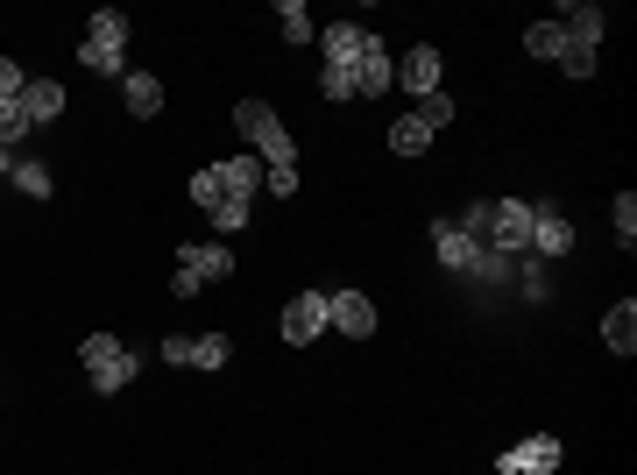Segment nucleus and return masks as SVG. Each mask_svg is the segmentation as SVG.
Listing matches in <instances>:
<instances>
[{
  "label": "nucleus",
  "instance_id": "1",
  "mask_svg": "<svg viewBox=\"0 0 637 475\" xmlns=\"http://www.w3.org/2000/svg\"><path fill=\"white\" fill-rule=\"evenodd\" d=\"M234 128L255 142L263 171H283V163H298V142L283 136V121H277V107H269V100H241V107H234Z\"/></svg>",
  "mask_w": 637,
  "mask_h": 475
},
{
  "label": "nucleus",
  "instance_id": "2",
  "mask_svg": "<svg viewBox=\"0 0 637 475\" xmlns=\"http://www.w3.org/2000/svg\"><path fill=\"white\" fill-rule=\"evenodd\" d=\"M553 468H559V440L553 433H531V440L496 454V475H553Z\"/></svg>",
  "mask_w": 637,
  "mask_h": 475
},
{
  "label": "nucleus",
  "instance_id": "3",
  "mask_svg": "<svg viewBox=\"0 0 637 475\" xmlns=\"http://www.w3.org/2000/svg\"><path fill=\"white\" fill-rule=\"evenodd\" d=\"M531 256H567L574 248V228H567V213H559L553 199H531Z\"/></svg>",
  "mask_w": 637,
  "mask_h": 475
},
{
  "label": "nucleus",
  "instance_id": "4",
  "mask_svg": "<svg viewBox=\"0 0 637 475\" xmlns=\"http://www.w3.org/2000/svg\"><path fill=\"white\" fill-rule=\"evenodd\" d=\"M524 242H531V199H496L489 206V248L518 256Z\"/></svg>",
  "mask_w": 637,
  "mask_h": 475
},
{
  "label": "nucleus",
  "instance_id": "5",
  "mask_svg": "<svg viewBox=\"0 0 637 475\" xmlns=\"http://www.w3.org/2000/svg\"><path fill=\"white\" fill-rule=\"evenodd\" d=\"M326 334V291H298L291 305H283V340L291 348H305V340Z\"/></svg>",
  "mask_w": 637,
  "mask_h": 475
},
{
  "label": "nucleus",
  "instance_id": "6",
  "mask_svg": "<svg viewBox=\"0 0 637 475\" xmlns=\"http://www.w3.org/2000/svg\"><path fill=\"white\" fill-rule=\"evenodd\" d=\"M326 326H340L347 340H369L375 334V299H369V291H340V299H326Z\"/></svg>",
  "mask_w": 637,
  "mask_h": 475
},
{
  "label": "nucleus",
  "instance_id": "7",
  "mask_svg": "<svg viewBox=\"0 0 637 475\" xmlns=\"http://www.w3.org/2000/svg\"><path fill=\"white\" fill-rule=\"evenodd\" d=\"M319 50H326V71H347V79H355L361 50H369V28H361V22H333L326 36H319Z\"/></svg>",
  "mask_w": 637,
  "mask_h": 475
},
{
  "label": "nucleus",
  "instance_id": "8",
  "mask_svg": "<svg viewBox=\"0 0 637 475\" xmlns=\"http://www.w3.org/2000/svg\"><path fill=\"white\" fill-rule=\"evenodd\" d=\"M390 85H397V57L369 36V50H361V65H355V100H375V93H390Z\"/></svg>",
  "mask_w": 637,
  "mask_h": 475
},
{
  "label": "nucleus",
  "instance_id": "9",
  "mask_svg": "<svg viewBox=\"0 0 637 475\" xmlns=\"http://www.w3.org/2000/svg\"><path fill=\"white\" fill-rule=\"evenodd\" d=\"M177 270H192L199 285H212V277L234 270V248H227V242H185V248H177Z\"/></svg>",
  "mask_w": 637,
  "mask_h": 475
},
{
  "label": "nucleus",
  "instance_id": "10",
  "mask_svg": "<svg viewBox=\"0 0 637 475\" xmlns=\"http://www.w3.org/2000/svg\"><path fill=\"white\" fill-rule=\"evenodd\" d=\"M439 71H447V65H439V50H432V43H418V50H404V65H397V85H404V93H439Z\"/></svg>",
  "mask_w": 637,
  "mask_h": 475
},
{
  "label": "nucleus",
  "instance_id": "11",
  "mask_svg": "<svg viewBox=\"0 0 637 475\" xmlns=\"http://www.w3.org/2000/svg\"><path fill=\"white\" fill-rule=\"evenodd\" d=\"M120 100H128L135 121H149V114H163V79L157 71H120Z\"/></svg>",
  "mask_w": 637,
  "mask_h": 475
},
{
  "label": "nucleus",
  "instance_id": "12",
  "mask_svg": "<svg viewBox=\"0 0 637 475\" xmlns=\"http://www.w3.org/2000/svg\"><path fill=\"white\" fill-rule=\"evenodd\" d=\"M22 114H28V128L57 121V114H65V85H57V79H28L22 85Z\"/></svg>",
  "mask_w": 637,
  "mask_h": 475
},
{
  "label": "nucleus",
  "instance_id": "13",
  "mask_svg": "<svg viewBox=\"0 0 637 475\" xmlns=\"http://www.w3.org/2000/svg\"><path fill=\"white\" fill-rule=\"evenodd\" d=\"M602 340H610V355H637V305L624 299V305H610V313H602Z\"/></svg>",
  "mask_w": 637,
  "mask_h": 475
},
{
  "label": "nucleus",
  "instance_id": "14",
  "mask_svg": "<svg viewBox=\"0 0 637 475\" xmlns=\"http://www.w3.org/2000/svg\"><path fill=\"white\" fill-rule=\"evenodd\" d=\"M212 171H220L227 199H248V192H263V157H227V163H212Z\"/></svg>",
  "mask_w": 637,
  "mask_h": 475
},
{
  "label": "nucleus",
  "instance_id": "15",
  "mask_svg": "<svg viewBox=\"0 0 637 475\" xmlns=\"http://www.w3.org/2000/svg\"><path fill=\"white\" fill-rule=\"evenodd\" d=\"M559 28H567V43H574V50H595V43H602V8H595V0H574Z\"/></svg>",
  "mask_w": 637,
  "mask_h": 475
},
{
  "label": "nucleus",
  "instance_id": "16",
  "mask_svg": "<svg viewBox=\"0 0 637 475\" xmlns=\"http://www.w3.org/2000/svg\"><path fill=\"white\" fill-rule=\"evenodd\" d=\"M432 248H439V263H447V270H467L482 242H467V234L453 228V220H432Z\"/></svg>",
  "mask_w": 637,
  "mask_h": 475
},
{
  "label": "nucleus",
  "instance_id": "17",
  "mask_svg": "<svg viewBox=\"0 0 637 475\" xmlns=\"http://www.w3.org/2000/svg\"><path fill=\"white\" fill-rule=\"evenodd\" d=\"M85 376H93V391H100V397H114V391H128V383H135V355H128V348H114L106 362L85 369Z\"/></svg>",
  "mask_w": 637,
  "mask_h": 475
},
{
  "label": "nucleus",
  "instance_id": "18",
  "mask_svg": "<svg viewBox=\"0 0 637 475\" xmlns=\"http://www.w3.org/2000/svg\"><path fill=\"white\" fill-rule=\"evenodd\" d=\"M524 50H531V57H553V65H559V57H567V28H559V22H531V28H524Z\"/></svg>",
  "mask_w": 637,
  "mask_h": 475
},
{
  "label": "nucleus",
  "instance_id": "19",
  "mask_svg": "<svg viewBox=\"0 0 637 475\" xmlns=\"http://www.w3.org/2000/svg\"><path fill=\"white\" fill-rule=\"evenodd\" d=\"M390 150H397V157H425V150H432V128H425L418 114H404V121L390 128Z\"/></svg>",
  "mask_w": 637,
  "mask_h": 475
},
{
  "label": "nucleus",
  "instance_id": "20",
  "mask_svg": "<svg viewBox=\"0 0 637 475\" xmlns=\"http://www.w3.org/2000/svg\"><path fill=\"white\" fill-rule=\"evenodd\" d=\"M79 65H85V71H100V79H120V71H128V50H106V43L85 36V43H79Z\"/></svg>",
  "mask_w": 637,
  "mask_h": 475
},
{
  "label": "nucleus",
  "instance_id": "21",
  "mask_svg": "<svg viewBox=\"0 0 637 475\" xmlns=\"http://www.w3.org/2000/svg\"><path fill=\"white\" fill-rule=\"evenodd\" d=\"M510 263H518V256H503V248L482 242V248H475V263H467V277H482V285H510Z\"/></svg>",
  "mask_w": 637,
  "mask_h": 475
},
{
  "label": "nucleus",
  "instance_id": "22",
  "mask_svg": "<svg viewBox=\"0 0 637 475\" xmlns=\"http://www.w3.org/2000/svg\"><path fill=\"white\" fill-rule=\"evenodd\" d=\"M93 43H106V50H128V14H114V8H100L93 14V28H85Z\"/></svg>",
  "mask_w": 637,
  "mask_h": 475
},
{
  "label": "nucleus",
  "instance_id": "23",
  "mask_svg": "<svg viewBox=\"0 0 637 475\" xmlns=\"http://www.w3.org/2000/svg\"><path fill=\"white\" fill-rule=\"evenodd\" d=\"M227 362H234L227 334H199V340H192V369H227Z\"/></svg>",
  "mask_w": 637,
  "mask_h": 475
},
{
  "label": "nucleus",
  "instance_id": "24",
  "mask_svg": "<svg viewBox=\"0 0 637 475\" xmlns=\"http://www.w3.org/2000/svg\"><path fill=\"white\" fill-rule=\"evenodd\" d=\"M8 177H14V192H28V199H50V171H43L36 157H22Z\"/></svg>",
  "mask_w": 637,
  "mask_h": 475
},
{
  "label": "nucleus",
  "instance_id": "25",
  "mask_svg": "<svg viewBox=\"0 0 637 475\" xmlns=\"http://www.w3.org/2000/svg\"><path fill=\"white\" fill-rule=\"evenodd\" d=\"M277 22H283V43H312V8L305 0H283Z\"/></svg>",
  "mask_w": 637,
  "mask_h": 475
},
{
  "label": "nucleus",
  "instance_id": "26",
  "mask_svg": "<svg viewBox=\"0 0 637 475\" xmlns=\"http://www.w3.org/2000/svg\"><path fill=\"white\" fill-rule=\"evenodd\" d=\"M418 121L432 128V136H439V128L453 121V93H447V85H439V93H425V100H418Z\"/></svg>",
  "mask_w": 637,
  "mask_h": 475
},
{
  "label": "nucleus",
  "instance_id": "27",
  "mask_svg": "<svg viewBox=\"0 0 637 475\" xmlns=\"http://www.w3.org/2000/svg\"><path fill=\"white\" fill-rule=\"evenodd\" d=\"M28 136V114H22V100H0V150L8 142H22Z\"/></svg>",
  "mask_w": 637,
  "mask_h": 475
},
{
  "label": "nucleus",
  "instance_id": "28",
  "mask_svg": "<svg viewBox=\"0 0 637 475\" xmlns=\"http://www.w3.org/2000/svg\"><path fill=\"white\" fill-rule=\"evenodd\" d=\"M610 220H616V234H624V248H630V242H637V192H616Z\"/></svg>",
  "mask_w": 637,
  "mask_h": 475
},
{
  "label": "nucleus",
  "instance_id": "29",
  "mask_svg": "<svg viewBox=\"0 0 637 475\" xmlns=\"http://www.w3.org/2000/svg\"><path fill=\"white\" fill-rule=\"evenodd\" d=\"M212 228H220V234H241V228H248V199H220V206H212Z\"/></svg>",
  "mask_w": 637,
  "mask_h": 475
},
{
  "label": "nucleus",
  "instance_id": "30",
  "mask_svg": "<svg viewBox=\"0 0 637 475\" xmlns=\"http://www.w3.org/2000/svg\"><path fill=\"white\" fill-rule=\"evenodd\" d=\"M192 199H199V206H206V213H212V206H220V199H227V185H220V171H212V163H206V171H199V177H192Z\"/></svg>",
  "mask_w": 637,
  "mask_h": 475
},
{
  "label": "nucleus",
  "instance_id": "31",
  "mask_svg": "<svg viewBox=\"0 0 637 475\" xmlns=\"http://www.w3.org/2000/svg\"><path fill=\"white\" fill-rule=\"evenodd\" d=\"M559 71H567V79H595V50H574V43H567V57H559Z\"/></svg>",
  "mask_w": 637,
  "mask_h": 475
},
{
  "label": "nucleus",
  "instance_id": "32",
  "mask_svg": "<svg viewBox=\"0 0 637 475\" xmlns=\"http://www.w3.org/2000/svg\"><path fill=\"white\" fill-rule=\"evenodd\" d=\"M22 85H28V71L14 57H0V100H22Z\"/></svg>",
  "mask_w": 637,
  "mask_h": 475
},
{
  "label": "nucleus",
  "instance_id": "33",
  "mask_svg": "<svg viewBox=\"0 0 637 475\" xmlns=\"http://www.w3.org/2000/svg\"><path fill=\"white\" fill-rule=\"evenodd\" d=\"M263 192H277V199H291V192H298V163H283V171H263Z\"/></svg>",
  "mask_w": 637,
  "mask_h": 475
},
{
  "label": "nucleus",
  "instance_id": "34",
  "mask_svg": "<svg viewBox=\"0 0 637 475\" xmlns=\"http://www.w3.org/2000/svg\"><path fill=\"white\" fill-rule=\"evenodd\" d=\"M163 362H185L192 369V334H171V340H163Z\"/></svg>",
  "mask_w": 637,
  "mask_h": 475
}]
</instances>
